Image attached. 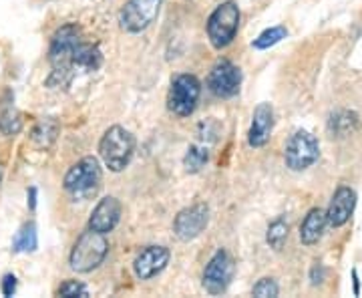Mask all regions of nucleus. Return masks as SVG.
Listing matches in <instances>:
<instances>
[{"instance_id": "nucleus-29", "label": "nucleus", "mask_w": 362, "mask_h": 298, "mask_svg": "<svg viewBox=\"0 0 362 298\" xmlns=\"http://www.w3.org/2000/svg\"><path fill=\"white\" fill-rule=\"evenodd\" d=\"M28 207H30V210L37 207V188H30V190H28Z\"/></svg>"}, {"instance_id": "nucleus-23", "label": "nucleus", "mask_w": 362, "mask_h": 298, "mask_svg": "<svg viewBox=\"0 0 362 298\" xmlns=\"http://www.w3.org/2000/svg\"><path fill=\"white\" fill-rule=\"evenodd\" d=\"M57 133H59V123L52 117H49V119L40 121L37 130L33 131V143H37L39 147H49L57 139Z\"/></svg>"}, {"instance_id": "nucleus-9", "label": "nucleus", "mask_w": 362, "mask_h": 298, "mask_svg": "<svg viewBox=\"0 0 362 298\" xmlns=\"http://www.w3.org/2000/svg\"><path fill=\"white\" fill-rule=\"evenodd\" d=\"M235 274V264H233L232 256L226 250H218L211 260L206 264V270L202 276V285L206 288L207 294H223L233 280Z\"/></svg>"}, {"instance_id": "nucleus-4", "label": "nucleus", "mask_w": 362, "mask_h": 298, "mask_svg": "<svg viewBox=\"0 0 362 298\" xmlns=\"http://www.w3.org/2000/svg\"><path fill=\"white\" fill-rule=\"evenodd\" d=\"M107 254H109V242H107L105 234L87 230L81 234L75 242L73 252L69 256V264L78 274L93 273L95 268H99L103 264Z\"/></svg>"}, {"instance_id": "nucleus-18", "label": "nucleus", "mask_w": 362, "mask_h": 298, "mask_svg": "<svg viewBox=\"0 0 362 298\" xmlns=\"http://www.w3.org/2000/svg\"><path fill=\"white\" fill-rule=\"evenodd\" d=\"M101 65H103V55L99 51V47L83 40L75 51V57H73V69L89 73V71H97Z\"/></svg>"}, {"instance_id": "nucleus-1", "label": "nucleus", "mask_w": 362, "mask_h": 298, "mask_svg": "<svg viewBox=\"0 0 362 298\" xmlns=\"http://www.w3.org/2000/svg\"><path fill=\"white\" fill-rule=\"evenodd\" d=\"M85 40L83 30L78 25H65L61 26L51 39V47H49V63L52 67V75L49 79V85L54 81H59V85H69L71 77L75 73L73 69V57L77 47Z\"/></svg>"}, {"instance_id": "nucleus-19", "label": "nucleus", "mask_w": 362, "mask_h": 298, "mask_svg": "<svg viewBox=\"0 0 362 298\" xmlns=\"http://www.w3.org/2000/svg\"><path fill=\"white\" fill-rule=\"evenodd\" d=\"M39 246V240H37V226L33 222L25 224L18 234L14 236L13 240V250L14 252H35Z\"/></svg>"}, {"instance_id": "nucleus-7", "label": "nucleus", "mask_w": 362, "mask_h": 298, "mask_svg": "<svg viewBox=\"0 0 362 298\" xmlns=\"http://www.w3.org/2000/svg\"><path fill=\"white\" fill-rule=\"evenodd\" d=\"M163 0H127L119 13V25L125 33L139 35L153 25Z\"/></svg>"}, {"instance_id": "nucleus-13", "label": "nucleus", "mask_w": 362, "mask_h": 298, "mask_svg": "<svg viewBox=\"0 0 362 298\" xmlns=\"http://www.w3.org/2000/svg\"><path fill=\"white\" fill-rule=\"evenodd\" d=\"M121 214H123L121 202L115 195H107L103 200H99V204L93 210L89 218V230L101 234L113 232L119 220H121Z\"/></svg>"}, {"instance_id": "nucleus-31", "label": "nucleus", "mask_w": 362, "mask_h": 298, "mask_svg": "<svg viewBox=\"0 0 362 298\" xmlns=\"http://www.w3.org/2000/svg\"><path fill=\"white\" fill-rule=\"evenodd\" d=\"M0 182H2V169H0Z\"/></svg>"}, {"instance_id": "nucleus-8", "label": "nucleus", "mask_w": 362, "mask_h": 298, "mask_svg": "<svg viewBox=\"0 0 362 298\" xmlns=\"http://www.w3.org/2000/svg\"><path fill=\"white\" fill-rule=\"evenodd\" d=\"M202 95V83L195 75H177L173 79L168 95V107L177 117H189L197 107Z\"/></svg>"}, {"instance_id": "nucleus-27", "label": "nucleus", "mask_w": 362, "mask_h": 298, "mask_svg": "<svg viewBox=\"0 0 362 298\" xmlns=\"http://www.w3.org/2000/svg\"><path fill=\"white\" fill-rule=\"evenodd\" d=\"M16 292V276L14 274H6L2 278V294L4 297H14Z\"/></svg>"}, {"instance_id": "nucleus-28", "label": "nucleus", "mask_w": 362, "mask_h": 298, "mask_svg": "<svg viewBox=\"0 0 362 298\" xmlns=\"http://www.w3.org/2000/svg\"><path fill=\"white\" fill-rule=\"evenodd\" d=\"M310 280H312V286L322 285L324 266L320 264V262H314V266H312V270H310Z\"/></svg>"}, {"instance_id": "nucleus-24", "label": "nucleus", "mask_w": 362, "mask_h": 298, "mask_svg": "<svg viewBox=\"0 0 362 298\" xmlns=\"http://www.w3.org/2000/svg\"><path fill=\"white\" fill-rule=\"evenodd\" d=\"M286 37H288L286 26H270V28H266L258 39L252 42V47H254L256 51H268L270 47L278 45V42L284 40Z\"/></svg>"}, {"instance_id": "nucleus-12", "label": "nucleus", "mask_w": 362, "mask_h": 298, "mask_svg": "<svg viewBox=\"0 0 362 298\" xmlns=\"http://www.w3.org/2000/svg\"><path fill=\"white\" fill-rule=\"evenodd\" d=\"M169 248L165 246H147L137 254V258L133 260V270L135 276L141 280H149L159 273L165 270V266L169 264Z\"/></svg>"}, {"instance_id": "nucleus-21", "label": "nucleus", "mask_w": 362, "mask_h": 298, "mask_svg": "<svg viewBox=\"0 0 362 298\" xmlns=\"http://www.w3.org/2000/svg\"><path fill=\"white\" fill-rule=\"evenodd\" d=\"M288 234H290V224L284 218H276L268 226V232H266V242L272 250H282L288 240Z\"/></svg>"}, {"instance_id": "nucleus-15", "label": "nucleus", "mask_w": 362, "mask_h": 298, "mask_svg": "<svg viewBox=\"0 0 362 298\" xmlns=\"http://www.w3.org/2000/svg\"><path fill=\"white\" fill-rule=\"evenodd\" d=\"M272 130H274V109H272L270 103H259L252 113L247 143L252 147H264L270 142Z\"/></svg>"}, {"instance_id": "nucleus-2", "label": "nucleus", "mask_w": 362, "mask_h": 298, "mask_svg": "<svg viewBox=\"0 0 362 298\" xmlns=\"http://www.w3.org/2000/svg\"><path fill=\"white\" fill-rule=\"evenodd\" d=\"M101 180H103V173H101L99 159L87 156L78 159L77 164L66 171L65 192L73 197V202H85L93 195H97L101 188Z\"/></svg>"}, {"instance_id": "nucleus-20", "label": "nucleus", "mask_w": 362, "mask_h": 298, "mask_svg": "<svg viewBox=\"0 0 362 298\" xmlns=\"http://www.w3.org/2000/svg\"><path fill=\"white\" fill-rule=\"evenodd\" d=\"M209 161V151L204 145H189L185 157H183V168L187 173H197L206 168V164Z\"/></svg>"}, {"instance_id": "nucleus-25", "label": "nucleus", "mask_w": 362, "mask_h": 298, "mask_svg": "<svg viewBox=\"0 0 362 298\" xmlns=\"http://www.w3.org/2000/svg\"><path fill=\"white\" fill-rule=\"evenodd\" d=\"M252 294L258 298H276L280 294V288L274 278H259L256 286L252 288Z\"/></svg>"}, {"instance_id": "nucleus-5", "label": "nucleus", "mask_w": 362, "mask_h": 298, "mask_svg": "<svg viewBox=\"0 0 362 298\" xmlns=\"http://www.w3.org/2000/svg\"><path fill=\"white\" fill-rule=\"evenodd\" d=\"M240 6L233 0H226L220 6H216V11L209 14L207 18V39L211 42L214 49H226L230 47L238 35L240 28Z\"/></svg>"}, {"instance_id": "nucleus-16", "label": "nucleus", "mask_w": 362, "mask_h": 298, "mask_svg": "<svg viewBox=\"0 0 362 298\" xmlns=\"http://www.w3.org/2000/svg\"><path fill=\"white\" fill-rule=\"evenodd\" d=\"M326 224H328L326 212L320 210V207H312L310 212L306 214L304 222L300 224V242H302L304 246H314V244H318L320 238H322Z\"/></svg>"}, {"instance_id": "nucleus-26", "label": "nucleus", "mask_w": 362, "mask_h": 298, "mask_svg": "<svg viewBox=\"0 0 362 298\" xmlns=\"http://www.w3.org/2000/svg\"><path fill=\"white\" fill-rule=\"evenodd\" d=\"M59 297H65V298H77V297H89V290H87V286L83 285V282H78V280H65L63 285L59 286Z\"/></svg>"}, {"instance_id": "nucleus-14", "label": "nucleus", "mask_w": 362, "mask_h": 298, "mask_svg": "<svg viewBox=\"0 0 362 298\" xmlns=\"http://www.w3.org/2000/svg\"><path fill=\"white\" fill-rule=\"evenodd\" d=\"M354 207H356V192L352 188H349V185H340L334 192V195H332V200H330V206L326 210L328 224L332 228L344 226L352 218Z\"/></svg>"}, {"instance_id": "nucleus-17", "label": "nucleus", "mask_w": 362, "mask_h": 298, "mask_svg": "<svg viewBox=\"0 0 362 298\" xmlns=\"http://www.w3.org/2000/svg\"><path fill=\"white\" fill-rule=\"evenodd\" d=\"M358 125H361L358 115L354 111H349V109H338L328 117V131L337 139H344V137L352 135L358 130Z\"/></svg>"}, {"instance_id": "nucleus-30", "label": "nucleus", "mask_w": 362, "mask_h": 298, "mask_svg": "<svg viewBox=\"0 0 362 298\" xmlns=\"http://www.w3.org/2000/svg\"><path fill=\"white\" fill-rule=\"evenodd\" d=\"M352 280H354V297H358L361 294V280H358V270L356 268L352 270Z\"/></svg>"}, {"instance_id": "nucleus-6", "label": "nucleus", "mask_w": 362, "mask_h": 298, "mask_svg": "<svg viewBox=\"0 0 362 298\" xmlns=\"http://www.w3.org/2000/svg\"><path fill=\"white\" fill-rule=\"evenodd\" d=\"M320 157V143L310 131H296L284 147V164L292 171H304L312 168Z\"/></svg>"}, {"instance_id": "nucleus-3", "label": "nucleus", "mask_w": 362, "mask_h": 298, "mask_svg": "<svg viewBox=\"0 0 362 298\" xmlns=\"http://www.w3.org/2000/svg\"><path fill=\"white\" fill-rule=\"evenodd\" d=\"M135 154V137L133 133L121 125H113L105 131L99 142V156L111 171H123L131 164Z\"/></svg>"}, {"instance_id": "nucleus-22", "label": "nucleus", "mask_w": 362, "mask_h": 298, "mask_svg": "<svg viewBox=\"0 0 362 298\" xmlns=\"http://www.w3.org/2000/svg\"><path fill=\"white\" fill-rule=\"evenodd\" d=\"M21 130H23L21 113L11 105H4L0 111V133L2 135H16Z\"/></svg>"}, {"instance_id": "nucleus-11", "label": "nucleus", "mask_w": 362, "mask_h": 298, "mask_svg": "<svg viewBox=\"0 0 362 298\" xmlns=\"http://www.w3.org/2000/svg\"><path fill=\"white\" fill-rule=\"evenodd\" d=\"M207 224H209V207L206 204H194V206L181 210L175 216L173 232L181 242H189L206 230Z\"/></svg>"}, {"instance_id": "nucleus-10", "label": "nucleus", "mask_w": 362, "mask_h": 298, "mask_svg": "<svg viewBox=\"0 0 362 298\" xmlns=\"http://www.w3.org/2000/svg\"><path fill=\"white\" fill-rule=\"evenodd\" d=\"M242 71L228 59H220L207 75V89L220 99H230L240 93Z\"/></svg>"}]
</instances>
